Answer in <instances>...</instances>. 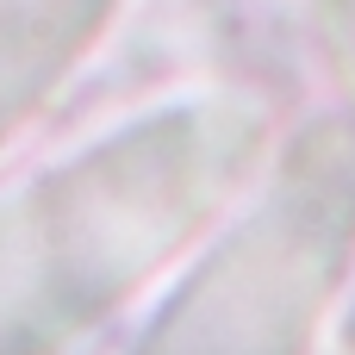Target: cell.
<instances>
[{
  "mask_svg": "<svg viewBox=\"0 0 355 355\" xmlns=\"http://www.w3.org/2000/svg\"><path fill=\"white\" fill-rule=\"evenodd\" d=\"M112 0H0V144L56 87Z\"/></svg>",
  "mask_w": 355,
  "mask_h": 355,
  "instance_id": "obj_1",
  "label": "cell"
}]
</instances>
